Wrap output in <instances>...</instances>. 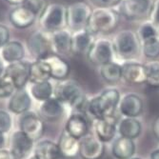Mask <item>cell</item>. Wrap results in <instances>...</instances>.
Instances as JSON below:
<instances>
[{"label": "cell", "mask_w": 159, "mask_h": 159, "mask_svg": "<svg viewBox=\"0 0 159 159\" xmlns=\"http://www.w3.org/2000/svg\"><path fill=\"white\" fill-rule=\"evenodd\" d=\"M120 93L115 88L105 89L99 95L93 97L86 103L85 110L95 118L114 116L115 110L120 101Z\"/></svg>", "instance_id": "cell-1"}, {"label": "cell", "mask_w": 159, "mask_h": 159, "mask_svg": "<svg viewBox=\"0 0 159 159\" xmlns=\"http://www.w3.org/2000/svg\"><path fill=\"white\" fill-rule=\"evenodd\" d=\"M53 97L59 100L65 108L76 111L85 110L87 103L86 95L76 81L65 79L54 86Z\"/></svg>", "instance_id": "cell-2"}, {"label": "cell", "mask_w": 159, "mask_h": 159, "mask_svg": "<svg viewBox=\"0 0 159 159\" xmlns=\"http://www.w3.org/2000/svg\"><path fill=\"white\" fill-rule=\"evenodd\" d=\"M120 14L114 8L93 9L87 29L93 34L113 32L119 24Z\"/></svg>", "instance_id": "cell-3"}, {"label": "cell", "mask_w": 159, "mask_h": 159, "mask_svg": "<svg viewBox=\"0 0 159 159\" xmlns=\"http://www.w3.org/2000/svg\"><path fill=\"white\" fill-rule=\"evenodd\" d=\"M114 54L127 61L135 59L141 52V42L135 32L124 30L115 34L112 39Z\"/></svg>", "instance_id": "cell-4"}, {"label": "cell", "mask_w": 159, "mask_h": 159, "mask_svg": "<svg viewBox=\"0 0 159 159\" xmlns=\"http://www.w3.org/2000/svg\"><path fill=\"white\" fill-rule=\"evenodd\" d=\"M40 30L48 34L67 28V6L51 3L46 6L38 17Z\"/></svg>", "instance_id": "cell-5"}, {"label": "cell", "mask_w": 159, "mask_h": 159, "mask_svg": "<svg viewBox=\"0 0 159 159\" xmlns=\"http://www.w3.org/2000/svg\"><path fill=\"white\" fill-rule=\"evenodd\" d=\"M93 9L88 3L79 1L67 6V28L73 33L86 29Z\"/></svg>", "instance_id": "cell-6"}, {"label": "cell", "mask_w": 159, "mask_h": 159, "mask_svg": "<svg viewBox=\"0 0 159 159\" xmlns=\"http://www.w3.org/2000/svg\"><path fill=\"white\" fill-rule=\"evenodd\" d=\"M154 0H120L117 11L127 20H140L147 16L152 8Z\"/></svg>", "instance_id": "cell-7"}, {"label": "cell", "mask_w": 159, "mask_h": 159, "mask_svg": "<svg viewBox=\"0 0 159 159\" xmlns=\"http://www.w3.org/2000/svg\"><path fill=\"white\" fill-rule=\"evenodd\" d=\"M86 55L92 64L98 67L108 62L113 61L115 54L111 40L104 37L95 38Z\"/></svg>", "instance_id": "cell-8"}, {"label": "cell", "mask_w": 159, "mask_h": 159, "mask_svg": "<svg viewBox=\"0 0 159 159\" xmlns=\"http://www.w3.org/2000/svg\"><path fill=\"white\" fill-rule=\"evenodd\" d=\"M19 129L34 142L38 141L45 132V123L40 115L34 111H27L21 114Z\"/></svg>", "instance_id": "cell-9"}, {"label": "cell", "mask_w": 159, "mask_h": 159, "mask_svg": "<svg viewBox=\"0 0 159 159\" xmlns=\"http://www.w3.org/2000/svg\"><path fill=\"white\" fill-rule=\"evenodd\" d=\"M32 62L21 60L6 66L5 76H7L16 87V89L25 88L30 79V70Z\"/></svg>", "instance_id": "cell-10"}, {"label": "cell", "mask_w": 159, "mask_h": 159, "mask_svg": "<svg viewBox=\"0 0 159 159\" xmlns=\"http://www.w3.org/2000/svg\"><path fill=\"white\" fill-rule=\"evenodd\" d=\"M43 61L48 69L51 79L53 78L55 80H65L70 75V64L62 56L55 54L52 52L48 53L42 58H39Z\"/></svg>", "instance_id": "cell-11"}, {"label": "cell", "mask_w": 159, "mask_h": 159, "mask_svg": "<svg viewBox=\"0 0 159 159\" xmlns=\"http://www.w3.org/2000/svg\"><path fill=\"white\" fill-rule=\"evenodd\" d=\"M27 50L34 57V60L42 58L52 52L50 34L42 30L34 32L27 41Z\"/></svg>", "instance_id": "cell-12"}, {"label": "cell", "mask_w": 159, "mask_h": 159, "mask_svg": "<svg viewBox=\"0 0 159 159\" xmlns=\"http://www.w3.org/2000/svg\"><path fill=\"white\" fill-rule=\"evenodd\" d=\"M79 143V155L82 159H100L105 152V144L95 135L87 134Z\"/></svg>", "instance_id": "cell-13"}, {"label": "cell", "mask_w": 159, "mask_h": 159, "mask_svg": "<svg viewBox=\"0 0 159 159\" xmlns=\"http://www.w3.org/2000/svg\"><path fill=\"white\" fill-rule=\"evenodd\" d=\"M95 136L103 143L111 141L117 131V121L114 116L95 118L93 122Z\"/></svg>", "instance_id": "cell-14"}, {"label": "cell", "mask_w": 159, "mask_h": 159, "mask_svg": "<svg viewBox=\"0 0 159 159\" xmlns=\"http://www.w3.org/2000/svg\"><path fill=\"white\" fill-rule=\"evenodd\" d=\"M34 143L30 137L18 129L11 136L10 150L16 159H24L34 150Z\"/></svg>", "instance_id": "cell-15"}, {"label": "cell", "mask_w": 159, "mask_h": 159, "mask_svg": "<svg viewBox=\"0 0 159 159\" xmlns=\"http://www.w3.org/2000/svg\"><path fill=\"white\" fill-rule=\"evenodd\" d=\"M71 34L68 28L50 34L52 52L60 56L71 52Z\"/></svg>", "instance_id": "cell-16"}, {"label": "cell", "mask_w": 159, "mask_h": 159, "mask_svg": "<svg viewBox=\"0 0 159 159\" xmlns=\"http://www.w3.org/2000/svg\"><path fill=\"white\" fill-rule=\"evenodd\" d=\"M36 19V14L24 5L14 6L9 13L10 23L19 30L31 27Z\"/></svg>", "instance_id": "cell-17"}, {"label": "cell", "mask_w": 159, "mask_h": 159, "mask_svg": "<svg viewBox=\"0 0 159 159\" xmlns=\"http://www.w3.org/2000/svg\"><path fill=\"white\" fill-rule=\"evenodd\" d=\"M27 48L19 40H9L6 44L0 48V56L6 65L24 60Z\"/></svg>", "instance_id": "cell-18"}, {"label": "cell", "mask_w": 159, "mask_h": 159, "mask_svg": "<svg viewBox=\"0 0 159 159\" xmlns=\"http://www.w3.org/2000/svg\"><path fill=\"white\" fill-rule=\"evenodd\" d=\"M119 111L124 117H135L142 113L144 103L142 98L135 93H127L120 98Z\"/></svg>", "instance_id": "cell-19"}, {"label": "cell", "mask_w": 159, "mask_h": 159, "mask_svg": "<svg viewBox=\"0 0 159 159\" xmlns=\"http://www.w3.org/2000/svg\"><path fill=\"white\" fill-rule=\"evenodd\" d=\"M94 40L95 34L91 33L87 28L73 32L71 34V52L78 55L87 54Z\"/></svg>", "instance_id": "cell-20"}, {"label": "cell", "mask_w": 159, "mask_h": 159, "mask_svg": "<svg viewBox=\"0 0 159 159\" xmlns=\"http://www.w3.org/2000/svg\"><path fill=\"white\" fill-rule=\"evenodd\" d=\"M32 106V96L25 88L16 89L10 97L8 108L14 114H23L30 111Z\"/></svg>", "instance_id": "cell-21"}, {"label": "cell", "mask_w": 159, "mask_h": 159, "mask_svg": "<svg viewBox=\"0 0 159 159\" xmlns=\"http://www.w3.org/2000/svg\"><path fill=\"white\" fill-rule=\"evenodd\" d=\"M122 78L129 84H143L146 82L144 64L135 61H126L122 65Z\"/></svg>", "instance_id": "cell-22"}, {"label": "cell", "mask_w": 159, "mask_h": 159, "mask_svg": "<svg viewBox=\"0 0 159 159\" xmlns=\"http://www.w3.org/2000/svg\"><path fill=\"white\" fill-rule=\"evenodd\" d=\"M65 131L79 140L88 134L89 126L84 115L79 112L71 113L66 122Z\"/></svg>", "instance_id": "cell-23"}, {"label": "cell", "mask_w": 159, "mask_h": 159, "mask_svg": "<svg viewBox=\"0 0 159 159\" xmlns=\"http://www.w3.org/2000/svg\"><path fill=\"white\" fill-rule=\"evenodd\" d=\"M64 111L65 107L63 104L52 96L42 102L39 108V115L43 120L46 119L48 121H55L62 116Z\"/></svg>", "instance_id": "cell-24"}, {"label": "cell", "mask_w": 159, "mask_h": 159, "mask_svg": "<svg viewBox=\"0 0 159 159\" xmlns=\"http://www.w3.org/2000/svg\"><path fill=\"white\" fill-rule=\"evenodd\" d=\"M33 154L38 159H59L61 157L57 143L49 139L38 140L34 147Z\"/></svg>", "instance_id": "cell-25"}, {"label": "cell", "mask_w": 159, "mask_h": 159, "mask_svg": "<svg viewBox=\"0 0 159 159\" xmlns=\"http://www.w3.org/2000/svg\"><path fill=\"white\" fill-rule=\"evenodd\" d=\"M135 152V144L133 139L119 136L111 145V153L116 159H129Z\"/></svg>", "instance_id": "cell-26"}, {"label": "cell", "mask_w": 159, "mask_h": 159, "mask_svg": "<svg viewBox=\"0 0 159 159\" xmlns=\"http://www.w3.org/2000/svg\"><path fill=\"white\" fill-rule=\"evenodd\" d=\"M57 145H58L61 157L75 158L79 155V139L69 134L65 129L61 134Z\"/></svg>", "instance_id": "cell-27"}, {"label": "cell", "mask_w": 159, "mask_h": 159, "mask_svg": "<svg viewBox=\"0 0 159 159\" xmlns=\"http://www.w3.org/2000/svg\"><path fill=\"white\" fill-rule=\"evenodd\" d=\"M117 131L120 136L134 140L140 135L142 125L135 117H123L117 122Z\"/></svg>", "instance_id": "cell-28"}, {"label": "cell", "mask_w": 159, "mask_h": 159, "mask_svg": "<svg viewBox=\"0 0 159 159\" xmlns=\"http://www.w3.org/2000/svg\"><path fill=\"white\" fill-rule=\"evenodd\" d=\"M99 75L106 83L116 84L122 79V66L114 61L99 66Z\"/></svg>", "instance_id": "cell-29"}, {"label": "cell", "mask_w": 159, "mask_h": 159, "mask_svg": "<svg viewBox=\"0 0 159 159\" xmlns=\"http://www.w3.org/2000/svg\"><path fill=\"white\" fill-rule=\"evenodd\" d=\"M29 84H30L29 93H30L32 98H34L36 101H39V102L42 103L53 96L54 87L52 84L51 80Z\"/></svg>", "instance_id": "cell-30"}, {"label": "cell", "mask_w": 159, "mask_h": 159, "mask_svg": "<svg viewBox=\"0 0 159 159\" xmlns=\"http://www.w3.org/2000/svg\"><path fill=\"white\" fill-rule=\"evenodd\" d=\"M47 80H51V76L46 65L40 59L33 61L31 64L29 83H38Z\"/></svg>", "instance_id": "cell-31"}, {"label": "cell", "mask_w": 159, "mask_h": 159, "mask_svg": "<svg viewBox=\"0 0 159 159\" xmlns=\"http://www.w3.org/2000/svg\"><path fill=\"white\" fill-rule=\"evenodd\" d=\"M146 73V84L152 88L159 89V60L152 59L144 64Z\"/></svg>", "instance_id": "cell-32"}, {"label": "cell", "mask_w": 159, "mask_h": 159, "mask_svg": "<svg viewBox=\"0 0 159 159\" xmlns=\"http://www.w3.org/2000/svg\"><path fill=\"white\" fill-rule=\"evenodd\" d=\"M136 34L140 42L158 37V28L152 21H145L139 26Z\"/></svg>", "instance_id": "cell-33"}, {"label": "cell", "mask_w": 159, "mask_h": 159, "mask_svg": "<svg viewBox=\"0 0 159 159\" xmlns=\"http://www.w3.org/2000/svg\"><path fill=\"white\" fill-rule=\"evenodd\" d=\"M141 52L149 59H156L159 56V37L141 42Z\"/></svg>", "instance_id": "cell-34"}, {"label": "cell", "mask_w": 159, "mask_h": 159, "mask_svg": "<svg viewBox=\"0 0 159 159\" xmlns=\"http://www.w3.org/2000/svg\"><path fill=\"white\" fill-rule=\"evenodd\" d=\"M16 90V87L7 76L0 77V98H10Z\"/></svg>", "instance_id": "cell-35"}, {"label": "cell", "mask_w": 159, "mask_h": 159, "mask_svg": "<svg viewBox=\"0 0 159 159\" xmlns=\"http://www.w3.org/2000/svg\"><path fill=\"white\" fill-rule=\"evenodd\" d=\"M22 5H24L28 9H30L32 11H34L38 18L42 11L46 8L47 3L46 0H24Z\"/></svg>", "instance_id": "cell-36"}, {"label": "cell", "mask_w": 159, "mask_h": 159, "mask_svg": "<svg viewBox=\"0 0 159 159\" xmlns=\"http://www.w3.org/2000/svg\"><path fill=\"white\" fill-rule=\"evenodd\" d=\"M12 126V118L9 111L0 110V133L7 134L11 131Z\"/></svg>", "instance_id": "cell-37"}, {"label": "cell", "mask_w": 159, "mask_h": 159, "mask_svg": "<svg viewBox=\"0 0 159 159\" xmlns=\"http://www.w3.org/2000/svg\"><path fill=\"white\" fill-rule=\"evenodd\" d=\"M95 8H114L117 7L120 0H89Z\"/></svg>", "instance_id": "cell-38"}, {"label": "cell", "mask_w": 159, "mask_h": 159, "mask_svg": "<svg viewBox=\"0 0 159 159\" xmlns=\"http://www.w3.org/2000/svg\"><path fill=\"white\" fill-rule=\"evenodd\" d=\"M150 18L155 26H159V0H154L153 1L152 8L150 13Z\"/></svg>", "instance_id": "cell-39"}, {"label": "cell", "mask_w": 159, "mask_h": 159, "mask_svg": "<svg viewBox=\"0 0 159 159\" xmlns=\"http://www.w3.org/2000/svg\"><path fill=\"white\" fill-rule=\"evenodd\" d=\"M10 40V30L9 28L0 23V48H2Z\"/></svg>", "instance_id": "cell-40"}, {"label": "cell", "mask_w": 159, "mask_h": 159, "mask_svg": "<svg viewBox=\"0 0 159 159\" xmlns=\"http://www.w3.org/2000/svg\"><path fill=\"white\" fill-rule=\"evenodd\" d=\"M0 159H16L10 149H0Z\"/></svg>", "instance_id": "cell-41"}, {"label": "cell", "mask_w": 159, "mask_h": 159, "mask_svg": "<svg viewBox=\"0 0 159 159\" xmlns=\"http://www.w3.org/2000/svg\"><path fill=\"white\" fill-rule=\"evenodd\" d=\"M152 132L154 136L159 140V116L154 120L153 125H152Z\"/></svg>", "instance_id": "cell-42"}, {"label": "cell", "mask_w": 159, "mask_h": 159, "mask_svg": "<svg viewBox=\"0 0 159 159\" xmlns=\"http://www.w3.org/2000/svg\"><path fill=\"white\" fill-rule=\"evenodd\" d=\"M6 64L5 62L3 61V59L1 58V56H0V77L4 76L5 75V70H6Z\"/></svg>", "instance_id": "cell-43"}, {"label": "cell", "mask_w": 159, "mask_h": 159, "mask_svg": "<svg viewBox=\"0 0 159 159\" xmlns=\"http://www.w3.org/2000/svg\"><path fill=\"white\" fill-rule=\"evenodd\" d=\"M5 1H7L8 3L13 5V6H18V5H22L24 0H5Z\"/></svg>", "instance_id": "cell-44"}, {"label": "cell", "mask_w": 159, "mask_h": 159, "mask_svg": "<svg viewBox=\"0 0 159 159\" xmlns=\"http://www.w3.org/2000/svg\"><path fill=\"white\" fill-rule=\"evenodd\" d=\"M5 143H6V138H5V134L0 133V149L4 148L5 146Z\"/></svg>", "instance_id": "cell-45"}, {"label": "cell", "mask_w": 159, "mask_h": 159, "mask_svg": "<svg viewBox=\"0 0 159 159\" xmlns=\"http://www.w3.org/2000/svg\"><path fill=\"white\" fill-rule=\"evenodd\" d=\"M151 159H159V148L152 152L151 153Z\"/></svg>", "instance_id": "cell-46"}, {"label": "cell", "mask_w": 159, "mask_h": 159, "mask_svg": "<svg viewBox=\"0 0 159 159\" xmlns=\"http://www.w3.org/2000/svg\"><path fill=\"white\" fill-rule=\"evenodd\" d=\"M28 159H38V158H36L34 154H32V155H30V156L28 157Z\"/></svg>", "instance_id": "cell-47"}, {"label": "cell", "mask_w": 159, "mask_h": 159, "mask_svg": "<svg viewBox=\"0 0 159 159\" xmlns=\"http://www.w3.org/2000/svg\"><path fill=\"white\" fill-rule=\"evenodd\" d=\"M129 159H140V158H138V157H132V158H129Z\"/></svg>", "instance_id": "cell-48"}, {"label": "cell", "mask_w": 159, "mask_h": 159, "mask_svg": "<svg viewBox=\"0 0 159 159\" xmlns=\"http://www.w3.org/2000/svg\"><path fill=\"white\" fill-rule=\"evenodd\" d=\"M157 28H158V37H159V26Z\"/></svg>", "instance_id": "cell-49"}]
</instances>
